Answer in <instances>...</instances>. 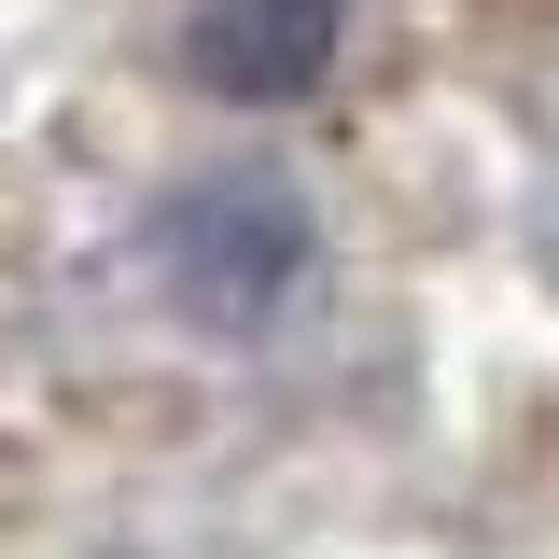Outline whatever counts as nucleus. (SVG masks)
I'll list each match as a JSON object with an SVG mask.
<instances>
[{
  "mask_svg": "<svg viewBox=\"0 0 559 559\" xmlns=\"http://www.w3.org/2000/svg\"><path fill=\"white\" fill-rule=\"evenodd\" d=\"M308 252H322V224H308V197L280 168H197V182H168V210H154V294L197 336L280 322L294 280H308Z\"/></svg>",
  "mask_w": 559,
  "mask_h": 559,
  "instance_id": "f257e3e1",
  "label": "nucleus"
},
{
  "mask_svg": "<svg viewBox=\"0 0 559 559\" xmlns=\"http://www.w3.org/2000/svg\"><path fill=\"white\" fill-rule=\"evenodd\" d=\"M336 28L349 0H197L182 14V70H197L210 98H308L322 70H336Z\"/></svg>",
  "mask_w": 559,
  "mask_h": 559,
  "instance_id": "f03ea898",
  "label": "nucleus"
}]
</instances>
